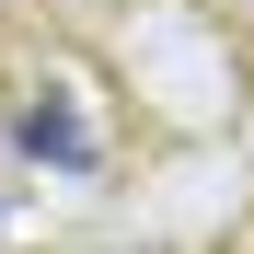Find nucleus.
I'll return each instance as SVG.
<instances>
[{"label": "nucleus", "mask_w": 254, "mask_h": 254, "mask_svg": "<svg viewBox=\"0 0 254 254\" xmlns=\"http://www.w3.org/2000/svg\"><path fill=\"white\" fill-rule=\"evenodd\" d=\"M23 139L47 150V162H69V174L93 162V139H81V116H69V104H23Z\"/></svg>", "instance_id": "f257e3e1"}]
</instances>
